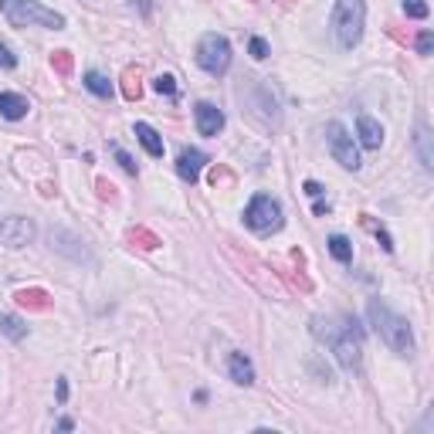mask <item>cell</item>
<instances>
[{
    "instance_id": "22",
    "label": "cell",
    "mask_w": 434,
    "mask_h": 434,
    "mask_svg": "<svg viewBox=\"0 0 434 434\" xmlns=\"http://www.w3.org/2000/svg\"><path fill=\"white\" fill-rule=\"evenodd\" d=\"M51 68H55L61 78H68V75H72V68H75V55H72V51H65V48L51 51Z\"/></svg>"
},
{
    "instance_id": "36",
    "label": "cell",
    "mask_w": 434,
    "mask_h": 434,
    "mask_svg": "<svg viewBox=\"0 0 434 434\" xmlns=\"http://www.w3.org/2000/svg\"><path fill=\"white\" fill-rule=\"evenodd\" d=\"M72 428H75L72 417H61V421H58V431H72Z\"/></svg>"
},
{
    "instance_id": "33",
    "label": "cell",
    "mask_w": 434,
    "mask_h": 434,
    "mask_svg": "<svg viewBox=\"0 0 434 434\" xmlns=\"http://www.w3.org/2000/svg\"><path fill=\"white\" fill-rule=\"evenodd\" d=\"M14 65H18V58L11 55L7 44H0V68H14Z\"/></svg>"
},
{
    "instance_id": "24",
    "label": "cell",
    "mask_w": 434,
    "mask_h": 434,
    "mask_svg": "<svg viewBox=\"0 0 434 434\" xmlns=\"http://www.w3.org/2000/svg\"><path fill=\"white\" fill-rule=\"evenodd\" d=\"M0 329H4V333H7V336H11L14 343L27 336V326H24L18 316H0Z\"/></svg>"
},
{
    "instance_id": "3",
    "label": "cell",
    "mask_w": 434,
    "mask_h": 434,
    "mask_svg": "<svg viewBox=\"0 0 434 434\" xmlns=\"http://www.w3.org/2000/svg\"><path fill=\"white\" fill-rule=\"evenodd\" d=\"M0 11L11 27H65V18L58 11H48L41 7L38 0H0Z\"/></svg>"
},
{
    "instance_id": "12",
    "label": "cell",
    "mask_w": 434,
    "mask_h": 434,
    "mask_svg": "<svg viewBox=\"0 0 434 434\" xmlns=\"http://www.w3.org/2000/svg\"><path fill=\"white\" fill-rule=\"evenodd\" d=\"M14 302H18L20 309H27V312H48V309L55 305V299H51L44 288H18V292H14Z\"/></svg>"
},
{
    "instance_id": "18",
    "label": "cell",
    "mask_w": 434,
    "mask_h": 434,
    "mask_svg": "<svg viewBox=\"0 0 434 434\" xmlns=\"http://www.w3.org/2000/svg\"><path fill=\"white\" fill-rule=\"evenodd\" d=\"M136 136H139V143L146 146V153H150V156H163V136L153 129V126H146V122H136Z\"/></svg>"
},
{
    "instance_id": "11",
    "label": "cell",
    "mask_w": 434,
    "mask_h": 434,
    "mask_svg": "<svg viewBox=\"0 0 434 434\" xmlns=\"http://www.w3.org/2000/svg\"><path fill=\"white\" fill-rule=\"evenodd\" d=\"M204 163H208V156L200 150H190L187 146V150H180V156H177V173L193 187V184L200 180V167H204Z\"/></svg>"
},
{
    "instance_id": "13",
    "label": "cell",
    "mask_w": 434,
    "mask_h": 434,
    "mask_svg": "<svg viewBox=\"0 0 434 434\" xmlns=\"http://www.w3.org/2000/svg\"><path fill=\"white\" fill-rule=\"evenodd\" d=\"M357 132H359V143H363L366 150H380V143H383V129H380L377 119H370L366 113H359Z\"/></svg>"
},
{
    "instance_id": "1",
    "label": "cell",
    "mask_w": 434,
    "mask_h": 434,
    "mask_svg": "<svg viewBox=\"0 0 434 434\" xmlns=\"http://www.w3.org/2000/svg\"><path fill=\"white\" fill-rule=\"evenodd\" d=\"M312 336L333 350V357L340 359L343 370L359 374V366H363L359 340H363V333H359V326L353 316H340V326L333 319H326V316H312Z\"/></svg>"
},
{
    "instance_id": "34",
    "label": "cell",
    "mask_w": 434,
    "mask_h": 434,
    "mask_svg": "<svg viewBox=\"0 0 434 434\" xmlns=\"http://www.w3.org/2000/svg\"><path fill=\"white\" fill-rule=\"evenodd\" d=\"M305 193H309V197H316V200H319L322 193H326V190H322V184H316V180H305Z\"/></svg>"
},
{
    "instance_id": "8",
    "label": "cell",
    "mask_w": 434,
    "mask_h": 434,
    "mask_svg": "<svg viewBox=\"0 0 434 434\" xmlns=\"http://www.w3.org/2000/svg\"><path fill=\"white\" fill-rule=\"evenodd\" d=\"M326 143H329V153L336 156L340 167H346V170H359L357 143H353V136L343 129L340 122H329V126H326Z\"/></svg>"
},
{
    "instance_id": "25",
    "label": "cell",
    "mask_w": 434,
    "mask_h": 434,
    "mask_svg": "<svg viewBox=\"0 0 434 434\" xmlns=\"http://www.w3.org/2000/svg\"><path fill=\"white\" fill-rule=\"evenodd\" d=\"M210 187L214 190L234 187V173L227 170V167H214V170H210Z\"/></svg>"
},
{
    "instance_id": "37",
    "label": "cell",
    "mask_w": 434,
    "mask_h": 434,
    "mask_svg": "<svg viewBox=\"0 0 434 434\" xmlns=\"http://www.w3.org/2000/svg\"><path fill=\"white\" fill-rule=\"evenodd\" d=\"M312 210H316V214H319V217H322V214H329V204H322V200H316V208H312Z\"/></svg>"
},
{
    "instance_id": "30",
    "label": "cell",
    "mask_w": 434,
    "mask_h": 434,
    "mask_svg": "<svg viewBox=\"0 0 434 434\" xmlns=\"http://www.w3.org/2000/svg\"><path fill=\"white\" fill-rule=\"evenodd\" d=\"M113 153H115V160H119V167L129 173V177H136V160H132L129 153L122 150V146H113Z\"/></svg>"
},
{
    "instance_id": "21",
    "label": "cell",
    "mask_w": 434,
    "mask_h": 434,
    "mask_svg": "<svg viewBox=\"0 0 434 434\" xmlns=\"http://www.w3.org/2000/svg\"><path fill=\"white\" fill-rule=\"evenodd\" d=\"M85 89L92 95H98V98H109L113 95V85H109V78L102 75V72H89L85 75Z\"/></svg>"
},
{
    "instance_id": "39",
    "label": "cell",
    "mask_w": 434,
    "mask_h": 434,
    "mask_svg": "<svg viewBox=\"0 0 434 434\" xmlns=\"http://www.w3.org/2000/svg\"><path fill=\"white\" fill-rule=\"evenodd\" d=\"M275 4H279V7H288V4H295V0H275Z\"/></svg>"
},
{
    "instance_id": "9",
    "label": "cell",
    "mask_w": 434,
    "mask_h": 434,
    "mask_svg": "<svg viewBox=\"0 0 434 434\" xmlns=\"http://www.w3.org/2000/svg\"><path fill=\"white\" fill-rule=\"evenodd\" d=\"M31 238H34V221L31 217H7V221H0V245L7 248H24L31 245Z\"/></svg>"
},
{
    "instance_id": "6",
    "label": "cell",
    "mask_w": 434,
    "mask_h": 434,
    "mask_svg": "<svg viewBox=\"0 0 434 434\" xmlns=\"http://www.w3.org/2000/svg\"><path fill=\"white\" fill-rule=\"evenodd\" d=\"M245 224L251 227V231H258V234H272V231H279V227H282V204L272 200L268 193L251 197V204L245 208Z\"/></svg>"
},
{
    "instance_id": "35",
    "label": "cell",
    "mask_w": 434,
    "mask_h": 434,
    "mask_svg": "<svg viewBox=\"0 0 434 434\" xmlns=\"http://www.w3.org/2000/svg\"><path fill=\"white\" fill-rule=\"evenodd\" d=\"M55 390H58V400L65 404V400H68V380H65V377H58V387H55Z\"/></svg>"
},
{
    "instance_id": "31",
    "label": "cell",
    "mask_w": 434,
    "mask_h": 434,
    "mask_svg": "<svg viewBox=\"0 0 434 434\" xmlns=\"http://www.w3.org/2000/svg\"><path fill=\"white\" fill-rule=\"evenodd\" d=\"M248 51H251V58H255V61H262V58H268V41H264V38H251V41H248Z\"/></svg>"
},
{
    "instance_id": "19",
    "label": "cell",
    "mask_w": 434,
    "mask_h": 434,
    "mask_svg": "<svg viewBox=\"0 0 434 434\" xmlns=\"http://www.w3.org/2000/svg\"><path fill=\"white\" fill-rule=\"evenodd\" d=\"M417 153H421V167H424V170H434L431 129H428V122H417Z\"/></svg>"
},
{
    "instance_id": "32",
    "label": "cell",
    "mask_w": 434,
    "mask_h": 434,
    "mask_svg": "<svg viewBox=\"0 0 434 434\" xmlns=\"http://www.w3.org/2000/svg\"><path fill=\"white\" fill-rule=\"evenodd\" d=\"M434 51V34L431 31H421V38H417V55H431Z\"/></svg>"
},
{
    "instance_id": "10",
    "label": "cell",
    "mask_w": 434,
    "mask_h": 434,
    "mask_svg": "<svg viewBox=\"0 0 434 434\" xmlns=\"http://www.w3.org/2000/svg\"><path fill=\"white\" fill-rule=\"evenodd\" d=\"M193 119H197V132L200 136H217L224 129V113L214 102H197L193 106Z\"/></svg>"
},
{
    "instance_id": "16",
    "label": "cell",
    "mask_w": 434,
    "mask_h": 434,
    "mask_svg": "<svg viewBox=\"0 0 434 434\" xmlns=\"http://www.w3.org/2000/svg\"><path fill=\"white\" fill-rule=\"evenodd\" d=\"M126 245H129V248H139V251H156V248L163 245V241L153 234L150 227H129V231H126Z\"/></svg>"
},
{
    "instance_id": "28",
    "label": "cell",
    "mask_w": 434,
    "mask_h": 434,
    "mask_svg": "<svg viewBox=\"0 0 434 434\" xmlns=\"http://www.w3.org/2000/svg\"><path fill=\"white\" fill-rule=\"evenodd\" d=\"M404 11H407V18H417V20L428 18V4L424 0H404Z\"/></svg>"
},
{
    "instance_id": "29",
    "label": "cell",
    "mask_w": 434,
    "mask_h": 434,
    "mask_svg": "<svg viewBox=\"0 0 434 434\" xmlns=\"http://www.w3.org/2000/svg\"><path fill=\"white\" fill-rule=\"evenodd\" d=\"M153 89L160 95H177V78L173 75H160L156 82H153Z\"/></svg>"
},
{
    "instance_id": "14",
    "label": "cell",
    "mask_w": 434,
    "mask_h": 434,
    "mask_svg": "<svg viewBox=\"0 0 434 434\" xmlns=\"http://www.w3.org/2000/svg\"><path fill=\"white\" fill-rule=\"evenodd\" d=\"M227 374L234 383H241V387H251L255 383V366H251V359L245 353H231L227 357Z\"/></svg>"
},
{
    "instance_id": "20",
    "label": "cell",
    "mask_w": 434,
    "mask_h": 434,
    "mask_svg": "<svg viewBox=\"0 0 434 434\" xmlns=\"http://www.w3.org/2000/svg\"><path fill=\"white\" fill-rule=\"evenodd\" d=\"M329 251H333V258L343 264L353 262V245H350V238H343V234H333V238H329Z\"/></svg>"
},
{
    "instance_id": "5",
    "label": "cell",
    "mask_w": 434,
    "mask_h": 434,
    "mask_svg": "<svg viewBox=\"0 0 434 434\" xmlns=\"http://www.w3.org/2000/svg\"><path fill=\"white\" fill-rule=\"evenodd\" d=\"M227 255H231V258L238 262V268L245 272L251 282L258 285V292L272 295V299H285V288L279 285V279H275V275L268 272V264H264V262H258V258H255V255H248V251L241 255V251H238L234 245H227Z\"/></svg>"
},
{
    "instance_id": "27",
    "label": "cell",
    "mask_w": 434,
    "mask_h": 434,
    "mask_svg": "<svg viewBox=\"0 0 434 434\" xmlns=\"http://www.w3.org/2000/svg\"><path fill=\"white\" fill-rule=\"evenodd\" d=\"M95 190H98V197H102V200H115V197H119L115 184H113V180H106V177H98V180H95Z\"/></svg>"
},
{
    "instance_id": "17",
    "label": "cell",
    "mask_w": 434,
    "mask_h": 434,
    "mask_svg": "<svg viewBox=\"0 0 434 434\" xmlns=\"http://www.w3.org/2000/svg\"><path fill=\"white\" fill-rule=\"evenodd\" d=\"M122 95H126L129 102H136V98L143 95V68H139V65H129V68L122 72Z\"/></svg>"
},
{
    "instance_id": "2",
    "label": "cell",
    "mask_w": 434,
    "mask_h": 434,
    "mask_svg": "<svg viewBox=\"0 0 434 434\" xmlns=\"http://www.w3.org/2000/svg\"><path fill=\"white\" fill-rule=\"evenodd\" d=\"M366 316H370V326L377 329V336L387 343L394 353H400V357H411V353H414V333H411V322L404 319V316H397L387 302L370 299V302H366Z\"/></svg>"
},
{
    "instance_id": "15",
    "label": "cell",
    "mask_w": 434,
    "mask_h": 434,
    "mask_svg": "<svg viewBox=\"0 0 434 434\" xmlns=\"http://www.w3.org/2000/svg\"><path fill=\"white\" fill-rule=\"evenodd\" d=\"M31 109V102L18 92H0V115L4 119H24Z\"/></svg>"
},
{
    "instance_id": "7",
    "label": "cell",
    "mask_w": 434,
    "mask_h": 434,
    "mask_svg": "<svg viewBox=\"0 0 434 434\" xmlns=\"http://www.w3.org/2000/svg\"><path fill=\"white\" fill-rule=\"evenodd\" d=\"M197 65L208 72V75H224L231 68V44L224 34H204L197 44Z\"/></svg>"
},
{
    "instance_id": "23",
    "label": "cell",
    "mask_w": 434,
    "mask_h": 434,
    "mask_svg": "<svg viewBox=\"0 0 434 434\" xmlns=\"http://www.w3.org/2000/svg\"><path fill=\"white\" fill-rule=\"evenodd\" d=\"M359 224L366 227V231H374V238H377V241H380V248H383L387 255L394 251V238H390V234H387V231H383V227H380V224H374V221H370V214H363V217H359Z\"/></svg>"
},
{
    "instance_id": "4",
    "label": "cell",
    "mask_w": 434,
    "mask_h": 434,
    "mask_svg": "<svg viewBox=\"0 0 434 434\" xmlns=\"http://www.w3.org/2000/svg\"><path fill=\"white\" fill-rule=\"evenodd\" d=\"M363 20H366V4L363 0H336L333 11V34L343 51L357 48L363 38Z\"/></svg>"
},
{
    "instance_id": "26",
    "label": "cell",
    "mask_w": 434,
    "mask_h": 434,
    "mask_svg": "<svg viewBox=\"0 0 434 434\" xmlns=\"http://www.w3.org/2000/svg\"><path fill=\"white\" fill-rule=\"evenodd\" d=\"M288 258L299 264V272H295V282H299V288H302V292H312V282L302 275V251H299V248H292V255H288Z\"/></svg>"
},
{
    "instance_id": "38",
    "label": "cell",
    "mask_w": 434,
    "mask_h": 434,
    "mask_svg": "<svg viewBox=\"0 0 434 434\" xmlns=\"http://www.w3.org/2000/svg\"><path fill=\"white\" fill-rule=\"evenodd\" d=\"M132 4H139V11H143V14H150V0H132Z\"/></svg>"
}]
</instances>
